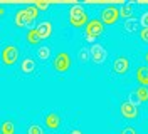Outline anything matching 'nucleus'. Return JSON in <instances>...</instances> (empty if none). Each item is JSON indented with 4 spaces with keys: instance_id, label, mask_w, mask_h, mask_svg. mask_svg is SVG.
Instances as JSON below:
<instances>
[{
    "instance_id": "a878e982",
    "label": "nucleus",
    "mask_w": 148,
    "mask_h": 134,
    "mask_svg": "<svg viewBox=\"0 0 148 134\" xmlns=\"http://www.w3.org/2000/svg\"><path fill=\"white\" fill-rule=\"evenodd\" d=\"M121 134H138V131H136V129H135V127H123V129H121Z\"/></svg>"
},
{
    "instance_id": "f8f14e48",
    "label": "nucleus",
    "mask_w": 148,
    "mask_h": 134,
    "mask_svg": "<svg viewBox=\"0 0 148 134\" xmlns=\"http://www.w3.org/2000/svg\"><path fill=\"white\" fill-rule=\"evenodd\" d=\"M20 71H22V74H25V76L34 74V71H36V61L32 57H25L20 62Z\"/></svg>"
},
{
    "instance_id": "2eb2a0df",
    "label": "nucleus",
    "mask_w": 148,
    "mask_h": 134,
    "mask_svg": "<svg viewBox=\"0 0 148 134\" xmlns=\"http://www.w3.org/2000/svg\"><path fill=\"white\" fill-rule=\"evenodd\" d=\"M133 10H135V3H131V2H128V3H125V5H121L120 9V15L123 18H133Z\"/></svg>"
},
{
    "instance_id": "0eeeda50",
    "label": "nucleus",
    "mask_w": 148,
    "mask_h": 134,
    "mask_svg": "<svg viewBox=\"0 0 148 134\" xmlns=\"http://www.w3.org/2000/svg\"><path fill=\"white\" fill-rule=\"evenodd\" d=\"M120 112H121V116L125 117V119H128V121H133V119H136L140 116L138 106L131 104L130 101H125V102L120 104Z\"/></svg>"
},
{
    "instance_id": "393cba45",
    "label": "nucleus",
    "mask_w": 148,
    "mask_h": 134,
    "mask_svg": "<svg viewBox=\"0 0 148 134\" xmlns=\"http://www.w3.org/2000/svg\"><path fill=\"white\" fill-rule=\"evenodd\" d=\"M140 39H141V42H148V29L140 30Z\"/></svg>"
},
{
    "instance_id": "a211bd4d",
    "label": "nucleus",
    "mask_w": 148,
    "mask_h": 134,
    "mask_svg": "<svg viewBox=\"0 0 148 134\" xmlns=\"http://www.w3.org/2000/svg\"><path fill=\"white\" fill-rule=\"evenodd\" d=\"M140 20H136V18H128L126 22H125V30L128 32V34H131V32H136V27H138Z\"/></svg>"
},
{
    "instance_id": "7ed1b4c3",
    "label": "nucleus",
    "mask_w": 148,
    "mask_h": 134,
    "mask_svg": "<svg viewBox=\"0 0 148 134\" xmlns=\"http://www.w3.org/2000/svg\"><path fill=\"white\" fill-rule=\"evenodd\" d=\"M18 57H20V49L17 45H5L2 49V64L3 65H7V67L14 65L18 61Z\"/></svg>"
},
{
    "instance_id": "f03ea898",
    "label": "nucleus",
    "mask_w": 148,
    "mask_h": 134,
    "mask_svg": "<svg viewBox=\"0 0 148 134\" xmlns=\"http://www.w3.org/2000/svg\"><path fill=\"white\" fill-rule=\"evenodd\" d=\"M67 20L74 29H81V27L86 29L88 22H89V17H88V12L83 5L73 3V7L69 9V14H67Z\"/></svg>"
},
{
    "instance_id": "9d476101",
    "label": "nucleus",
    "mask_w": 148,
    "mask_h": 134,
    "mask_svg": "<svg viewBox=\"0 0 148 134\" xmlns=\"http://www.w3.org/2000/svg\"><path fill=\"white\" fill-rule=\"evenodd\" d=\"M44 124H46L47 129L57 131L61 127V117H59V114H56V112H47L46 117H44Z\"/></svg>"
},
{
    "instance_id": "6ab92c4d",
    "label": "nucleus",
    "mask_w": 148,
    "mask_h": 134,
    "mask_svg": "<svg viewBox=\"0 0 148 134\" xmlns=\"http://www.w3.org/2000/svg\"><path fill=\"white\" fill-rule=\"evenodd\" d=\"M136 94H138L140 102H148V89L147 87H140V89H136Z\"/></svg>"
},
{
    "instance_id": "b1692460",
    "label": "nucleus",
    "mask_w": 148,
    "mask_h": 134,
    "mask_svg": "<svg viewBox=\"0 0 148 134\" xmlns=\"http://www.w3.org/2000/svg\"><path fill=\"white\" fill-rule=\"evenodd\" d=\"M140 24H141V29H148V12H145L140 17Z\"/></svg>"
},
{
    "instance_id": "9b49d317",
    "label": "nucleus",
    "mask_w": 148,
    "mask_h": 134,
    "mask_svg": "<svg viewBox=\"0 0 148 134\" xmlns=\"http://www.w3.org/2000/svg\"><path fill=\"white\" fill-rule=\"evenodd\" d=\"M36 29H37V32H39V35L42 37V40H46V39H49V37L52 35V22L51 20L40 22Z\"/></svg>"
},
{
    "instance_id": "bb28decb",
    "label": "nucleus",
    "mask_w": 148,
    "mask_h": 134,
    "mask_svg": "<svg viewBox=\"0 0 148 134\" xmlns=\"http://www.w3.org/2000/svg\"><path fill=\"white\" fill-rule=\"evenodd\" d=\"M69 134H84L83 131H79V129H71V133Z\"/></svg>"
},
{
    "instance_id": "4be33fe9",
    "label": "nucleus",
    "mask_w": 148,
    "mask_h": 134,
    "mask_svg": "<svg viewBox=\"0 0 148 134\" xmlns=\"http://www.w3.org/2000/svg\"><path fill=\"white\" fill-rule=\"evenodd\" d=\"M34 5H36L37 10H44V12L49 10V7H51V3H47V2H36Z\"/></svg>"
},
{
    "instance_id": "20e7f679",
    "label": "nucleus",
    "mask_w": 148,
    "mask_h": 134,
    "mask_svg": "<svg viewBox=\"0 0 148 134\" xmlns=\"http://www.w3.org/2000/svg\"><path fill=\"white\" fill-rule=\"evenodd\" d=\"M71 55L67 52H59L57 55L54 57V61H52V69L56 72H59V74H62V72H67L71 69Z\"/></svg>"
},
{
    "instance_id": "f257e3e1",
    "label": "nucleus",
    "mask_w": 148,
    "mask_h": 134,
    "mask_svg": "<svg viewBox=\"0 0 148 134\" xmlns=\"http://www.w3.org/2000/svg\"><path fill=\"white\" fill-rule=\"evenodd\" d=\"M39 17V10L36 9V5H27L24 9H20L15 12V17H14V24L18 29H24L34 24V20Z\"/></svg>"
},
{
    "instance_id": "5701e85b",
    "label": "nucleus",
    "mask_w": 148,
    "mask_h": 134,
    "mask_svg": "<svg viewBox=\"0 0 148 134\" xmlns=\"http://www.w3.org/2000/svg\"><path fill=\"white\" fill-rule=\"evenodd\" d=\"M131 104H135V106H138L140 99H138V94H136V90H133V92H130V99H128Z\"/></svg>"
},
{
    "instance_id": "f3484780",
    "label": "nucleus",
    "mask_w": 148,
    "mask_h": 134,
    "mask_svg": "<svg viewBox=\"0 0 148 134\" xmlns=\"http://www.w3.org/2000/svg\"><path fill=\"white\" fill-rule=\"evenodd\" d=\"M0 133L2 134H15V124L12 121H3L2 127H0Z\"/></svg>"
},
{
    "instance_id": "1a4fd4ad",
    "label": "nucleus",
    "mask_w": 148,
    "mask_h": 134,
    "mask_svg": "<svg viewBox=\"0 0 148 134\" xmlns=\"http://www.w3.org/2000/svg\"><path fill=\"white\" fill-rule=\"evenodd\" d=\"M89 54H91V59H92L94 64H103L106 61V49H104L101 44H98V42L91 45Z\"/></svg>"
},
{
    "instance_id": "cd10ccee",
    "label": "nucleus",
    "mask_w": 148,
    "mask_h": 134,
    "mask_svg": "<svg viewBox=\"0 0 148 134\" xmlns=\"http://www.w3.org/2000/svg\"><path fill=\"white\" fill-rule=\"evenodd\" d=\"M145 61H147V64H148V52L145 54Z\"/></svg>"
},
{
    "instance_id": "39448f33",
    "label": "nucleus",
    "mask_w": 148,
    "mask_h": 134,
    "mask_svg": "<svg viewBox=\"0 0 148 134\" xmlns=\"http://www.w3.org/2000/svg\"><path fill=\"white\" fill-rule=\"evenodd\" d=\"M104 32V24H103L99 18H91L88 22V25L84 29V34L86 37H92V39H98Z\"/></svg>"
},
{
    "instance_id": "4468645a",
    "label": "nucleus",
    "mask_w": 148,
    "mask_h": 134,
    "mask_svg": "<svg viewBox=\"0 0 148 134\" xmlns=\"http://www.w3.org/2000/svg\"><path fill=\"white\" fill-rule=\"evenodd\" d=\"M25 40H27L29 45H39L40 42H42V37L39 35L37 29H29L27 35H25Z\"/></svg>"
},
{
    "instance_id": "412c9836",
    "label": "nucleus",
    "mask_w": 148,
    "mask_h": 134,
    "mask_svg": "<svg viewBox=\"0 0 148 134\" xmlns=\"http://www.w3.org/2000/svg\"><path fill=\"white\" fill-rule=\"evenodd\" d=\"M27 134H44V129L39 124H30L27 127Z\"/></svg>"
},
{
    "instance_id": "dca6fc26",
    "label": "nucleus",
    "mask_w": 148,
    "mask_h": 134,
    "mask_svg": "<svg viewBox=\"0 0 148 134\" xmlns=\"http://www.w3.org/2000/svg\"><path fill=\"white\" fill-rule=\"evenodd\" d=\"M37 57H39L40 61H47V59L51 57V47H49V45H40V47L37 49Z\"/></svg>"
},
{
    "instance_id": "aec40b11",
    "label": "nucleus",
    "mask_w": 148,
    "mask_h": 134,
    "mask_svg": "<svg viewBox=\"0 0 148 134\" xmlns=\"http://www.w3.org/2000/svg\"><path fill=\"white\" fill-rule=\"evenodd\" d=\"M91 54H89V50L86 49V47H81L79 49V54H77V59L81 61V62H88V57H89Z\"/></svg>"
},
{
    "instance_id": "423d86ee",
    "label": "nucleus",
    "mask_w": 148,
    "mask_h": 134,
    "mask_svg": "<svg viewBox=\"0 0 148 134\" xmlns=\"http://www.w3.org/2000/svg\"><path fill=\"white\" fill-rule=\"evenodd\" d=\"M120 17H121L120 9H116V7H113V5L103 9V12H101V22L104 24V25H114Z\"/></svg>"
},
{
    "instance_id": "ddd939ff",
    "label": "nucleus",
    "mask_w": 148,
    "mask_h": 134,
    "mask_svg": "<svg viewBox=\"0 0 148 134\" xmlns=\"http://www.w3.org/2000/svg\"><path fill=\"white\" fill-rule=\"evenodd\" d=\"M136 80L141 84V87H148V67L140 65L136 69Z\"/></svg>"
},
{
    "instance_id": "6e6552de",
    "label": "nucleus",
    "mask_w": 148,
    "mask_h": 134,
    "mask_svg": "<svg viewBox=\"0 0 148 134\" xmlns=\"http://www.w3.org/2000/svg\"><path fill=\"white\" fill-rule=\"evenodd\" d=\"M130 71V59L125 55H118L113 61V72L118 76H126Z\"/></svg>"
}]
</instances>
